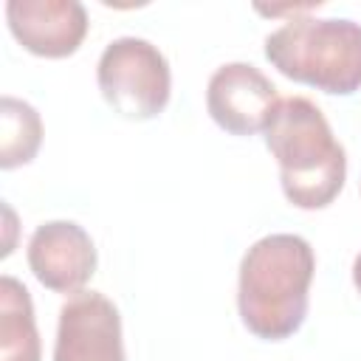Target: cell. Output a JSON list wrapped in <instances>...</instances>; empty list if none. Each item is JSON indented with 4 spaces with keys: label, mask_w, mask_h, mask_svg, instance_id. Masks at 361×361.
<instances>
[{
    "label": "cell",
    "mask_w": 361,
    "mask_h": 361,
    "mask_svg": "<svg viewBox=\"0 0 361 361\" xmlns=\"http://www.w3.org/2000/svg\"><path fill=\"white\" fill-rule=\"evenodd\" d=\"M276 104V85L251 62H226L209 76L206 110L231 135L265 133Z\"/></svg>",
    "instance_id": "5b68a950"
},
{
    "label": "cell",
    "mask_w": 361,
    "mask_h": 361,
    "mask_svg": "<svg viewBox=\"0 0 361 361\" xmlns=\"http://www.w3.org/2000/svg\"><path fill=\"white\" fill-rule=\"evenodd\" d=\"M353 285H355V290L361 293V254H358L355 262H353Z\"/></svg>",
    "instance_id": "8fae6325"
},
{
    "label": "cell",
    "mask_w": 361,
    "mask_h": 361,
    "mask_svg": "<svg viewBox=\"0 0 361 361\" xmlns=\"http://www.w3.org/2000/svg\"><path fill=\"white\" fill-rule=\"evenodd\" d=\"M0 361H39V333L28 288L0 276Z\"/></svg>",
    "instance_id": "9c48e42d"
},
{
    "label": "cell",
    "mask_w": 361,
    "mask_h": 361,
    "mask_svg": "<svg viewBox=\"0 0 361 361\" xmlns=\"http://www.w3.org/2000/svg\"><path fill=\"white\" fill-rule=\"evenodd\" d=\"M316 254L299 234L259 237L240 259L237 310L248 333L265 341L290 338L310 302Z\"/></svg>",
    "instance_id": "6da1fadb"
},
{
    "label": "cell",
    "mask_w": 361,
    "mask_h": 361,
    "mask_svg": "<svg viewBox=\"0 0 361 361\" xmlns=\"http://www.w3.org/2000/svg\"><path fill=\"white\" fill-rule=\"evenodd\" d=\"M265 147L276 158L282 192L296 209H324L344 189L347 152L316 102L279 99L265 127Z\"/></svg>",
    "instance_id": "7a4b0ae2"
},
{
    "label": "cell",
    "mask_w": 361,
    "mask_h": 361,
    "mask_svg": "<svg viewBox=\"0 0 361 361\" xmlns=\"http://www.w3.org/2000/svg\"><path fill=\"white\" fill-rule=\"evenodd\" d=\"M265 59L293 82L350 96L361 90V23L293 14L265 37Z\"/></svg>",
    "instance_id": "3957f363"
},
{
    "label": "cell",
    "mask_w": 361,
    "mask_h": 361,
    "mask_svg": "<svg viewBox=\"0 0 361 361\" xmlns=\"http://www.w3.org/2000/svg\"><path fill=\"white\" fill-rule=\"evenodd\" d=\"M54 361H124L118 307L99 290H79L59 307Z\"/></svg>",
    "instance_id": "8992f818"
},
{
    "label": "cell",
    "mask_w": 361,
    "mask_h": 361,
    "mask_svg": "<svg viewBox=\"0 0 361 361\" xmlns=\"http://www.w3.org/2000/svg\"><path fill=\"white\" fill-rule=\"evenodd\" d=\"M28 268L54 293H79L96 271V245L73 220H48L28 240Z\"/></svg>",
    "instance_id": "52a82bcc"
},
{
    "label": "cell",
    "mask_w": 361,
    "mask_h": 361,
    "mask_svg": "<svg viewBox=\"0 0 361 361\" xmlns=\"http://www.w3.org/2000/svg\"><path fill=\"white\" fill-rule=\"evenodd\" d=\"M96 82L113 113L147 121L164 113L172 93V73L166 56L141 37L113 39L96 65Z\"/></svg>",
    "instance_id": "277c9868"
},
{
    "label": "cell",
    "mask_w": 361,
    "mask_h": 361,
    "mask_svg": "<svg viewBox=\"0 0 361 361\" xmlns=\"http://www.w3.org/2000/svg\"><path fill=\"white\" fill-rule=\"evenodd\" d=\"M42 144V118L34 104L3 96L0 99V166L14 169L34 161Z\"/></svg>",
    "instance_id": "30bf717a"
},
{
    "label": "cell",
    "mask_w": 361,
    "mask_h": 361,
    "mask_svg": "<svg viewBox=\"0 0 361 361\" xmlns=\"http://www.w3.org/2000/svg\"><path fill=\"white\" fill-rule=\"evenodd\" d=\"M6 23L14 39L37 56H71L87 34V11L79 0H8Z\"/></svg>",
    "instance_id": "ba28073f"
}]
</instances>
